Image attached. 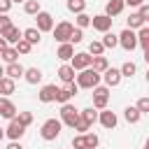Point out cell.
Instances as JSON below:
<instances>
[{"mask_svg": "<svg viewBox=\"0 0 149 149\" xmlns=\"http://www.w3.org/2000/svg\"><path fill=\"white\" fill-rule=\"evenodd\" d=\"M98 84H100V72H95L91 65L79 70V74H77V86L79 88H93Z\"/></svg>", "mask_w": 149, "mask_h": 149, "instance_id": "6da1fadb", "label": "cell"}, {"mask_svg": "<svg viewBox=\"0 0 149 149\" xmlns=\"http://www.w3.org/2000/svg\"><path fill=\"white\" fill-rule=\"evenodd\" d=\"M61 128H63L61 119H47V121L42 123V128H40V135H42V140L51 142V140H56V137L61 135Z\"/></svg>", "mask_w": 149, "mask_h": 149, "instance_id": "7a4b0ae2", "label": "cell"}, {"mask_svg": "<svg viewBox=\"0 0 149 149\" xmlns=\"http://www.w3.org/2000/svg\"><path fill=\"white\" fill-rule=\"evenodd\" d=\"M72 30H74V26H72L70 21H61L58 26H54V28H51V33H54V40H56V42H61V44L70 40Z\"/></svg>", "mask_w": 149, "mask_h": 149, "instance_id": "3957f363", "label": "cell"}, {"mask_svg": "<svg viewBox=\"0 0 149 149\" xmlns=\"http://www.w3.org/2000/svg\"><path fill=\"white\" fill-rule=\"evenodd\" d=\"M77 119H79V109L74 105H70V102H63L61 105V123H65V126L72 128Z\"/></svg>", "mask_w": 149, "mask_h": 149, "instance_id": "277c9868", "label": "cell"}, {"mask_svg": "<svg viewBox=\"0 0 149 149\" xmlns=\"http://www.w3.org/2000/svg\"><path fill=\"white\" fill-rule=\"evenodd\" d=\"M107 100H109V88L107 86H93V107L95 109H105L107 107Z\"/></svg>", "mask_w": 149, "mask_h": 149, "instance_id": "5b68a950", "label": "cell"}, {"mask_svg": "<svg viewBox=\"0 0 149 149\" xmlns=\"http://www.w3.org/2000/svg\"><path fill=\"white\" fill-rule=\"evenodd\" d=\"M91 61H93V56H91L88 51H77V54L70 58V65H72V70H84V68L91 65Z\"/></svg>", "mask_w": 149, "mask_h": 149, "instance_id": "8992f818", "label": "cell"}, {"mask_svg": "<svg viewBox=\"0 0 149 149\" xmlns=\"http://www.w3.org/2000/svg\"><path fill=\"white\" fill-rule=\"evenodd\" d=\"M77 91H79V86H77L74 81H68L63 88L56 91V102H61V105H63V102H70V98H72Z\"/></svg>", "mask_w": 149, "mask_h": 149, "instance_id": "52a82bcc", "label": "cell"}, {"mask_svg": "<svg viewBox=\"0 0 149 149\" xmlns=\"http://www.w3.org/2000/svg\"><path fill=\"white\" fill-rule=\"evenodd\" d=\"M116 37H119V44H121L126 51H133V49L137 47V37H135V33H133L130 28H126V30H123L121 35H116Z\"/></svg>", "mask_w": 149, "mask_h": 149, "instance_id": "ba28073f", "label": "cell"}, {"mask_svg": "<svg viewBox=\"0 0 149 149\" xmlns=\"http://www.w3.org/2000/svg\"><path fill=\"white\" fill-rule=\"evenodd\" d=\"M98 121H100V126H102V128H107V130L116 128V123H119L116 114H114V112H109V109H100V112H98Z\"/></svg>", "mask_w": 149, "mask_h": 149, "instance_id": "9c48e42d", "label": "cell"}, {"mask_svg": "<svg viewBox=\"0 0 149 149\" xmlns=\"http://www.w3.org/2000/svg\"><path fill=\"white\" fill-rule=\"evenodd\" d=\"M35 19H37V30H40V33H47V30L54 28V16H51L49 12H42V9H40V12L35 14Z\"/></svg>", "mask_w": 149, "mask_h": 149, "instance_id": "30bf717a", "label": "cell"}, {"mask_svg": "<svg viewBox=\"0 0 149 149\" xmlns=\"http://www.w3.org/2000/svg\"><path fill=\"white\" fill-rule=\"evenodd\" d=\"M112 16H107V14H98V16H91V26L95 28V30H100V33H107L109 28H112Z\"/></svg>", "mask_w": 149, "mask_h": 149, "instance_id": "8fae6325", "label": "cell"}, {"mask_svg": "<svg viewBox=\"0 0 149 149\" xmlns=\"http://www.w3.org/2000/svg\"><path fill=\"white\" fill-rule=\"evenodd\" d=\"M102 79H105V86H107V88H112V86H119L123 77H121L119 68H107V70L102 72Z\"/></svg>", "mask_w": 149, "mask_h": 149, "instance_id": "7c38bea8", "label": "cell"}, {"mask_svg": "<svg viewBox=\"0 0 149 149\" xmlns=\"http://www.w3.org/2000/svg\"><path fill=\"white\" fill-rule=\"evenodd\" d=\"M23 133H26V126H21L16 119H9V126L5 128V135H7L9 140H21Z\"/></svg>", "mask_w": 149, "mask_h": 149, "instance_id": "4fadbf2b", "label": "cell"}, {"mask_svg": "<svg viewBox=\"0 0 149 149\" xmlns=\"http://www.w3.org/2000/svg\"><path fill=\"white\" fill-rule=\"evenodd\" d=\"M0 116H5V119H14L16 116V105L7 95H0Z\"/></svg>", "mask_w": 149, "mask_h": 149, "instance_id": "5bb4252c", "label": "cell"}, {"mask_svg": "<svg viewBox=\"0 0 149 149\" xmlns=\"http://www.w3.org/2000/svg\"><path fill=\"white\" fill-rule=\"evenodd\" d=\"M56 91H58L56 84H47V86H42L40 93H37L40 102H54V100H56Z\"/></svg>", "mask_w": 149, "mask_h": 149, "instance_id": "9a60e30c", "label": "cell"}, {"mask_svg": "<svg viewBox=\"0 0 149 149\" xmlns=\"http://www.w3.org/2000/svg\"><path fill=\"white\" fill-rule=\"evenodd\" d=\"M21 33H23V30H19V28L12 23L9 28H5V30L0 33V37H5V42H7V44H16V42L21 40Z\"/></svg>", "mask_w": 149, "mask_h": 149, "instance_id": "2e32d148", "label": "cell"}, {"mask_svg": "<svg viewBox=\"0 0 149 149\" xmlns=\"http://www.w3.org/2000/svg\"><path fill=\"white\" fill-rule=\"evenodd\" d=\"M23 70H26V68H23L19 61H16V63H7V68H5V77H9V79L16 81V79L23 77Z\"/></svg>", "mask_w": 149, "mask_h": 149, "instance_id": "e0dca14e", "label": "cell"}, {"mask_svg": "<svg viewBox=\"0 0 149 149\" xmlns=\"http://www.w3.org/2000/svg\"><path fill=\"white\" fill-rule=\"evenodd\" d=\"M123 0H107V5H105V14L107 16H116V14H121L123 12Z\"/></svg>", "mask_w": 149, "mask_h": 149, "instance_id": "ac0fdd59", "label": "cell"}, {"mask_svg": "<svg viewBox=\"0 0 149 149\" xmlns=\"http://www.w3.org/2000/svg\"><path fill=\"white\" fill-rule=\"evenodd\" d=\"M56 56H58L61 61H70V58L74 56V44H70V42H63V44L58 47Z\"/></svg>", "mask_w": 149, "mask_h": 149, "instance_id": "d6986e66", "label": "cell"}, {"mask_svg": "<svg viewBox=\"0 0 149 149\" xmlns=\"http://www.w3.org/2000/svg\"><path fill=\"white\" fill-rule=\"evenodd\" d=\"M58 77H61V81H63V84L74 81V70H72V65H70V63H63V65L58 68Z\"/></svg>", "mask_w": 149, "mask_h": 149, "instance_id": "ffe728a7", "label": "cell"}, {"mask_svg": "<svg viewBox=\"0 0 149 149\" xmlns=\"http://www.w3.org/2000/svg\"><path fill=\"white\" fill-rule=\"evenodd\" d=\"M23 79L28 84H37V81H42V70L40 68H28V70H23Z\"/></svg>", "mask_w": 149, "mask_h": 149, "instance_id": "44dd1931", "label": "cell"}, {"mask_svg": "<svg viewBox=\"0 0 149 149\" xmlns=\"http://www.w3.org/2000/svg\"><path fill=\"white\" fill-rule=\"evenodd\" d=\"M40 35H42V33H40L37 28H26V30L21 33V37H23L26 42H30V44H40V40H42Z\"/></svg>", "mask_w": 149, "mask_h": 149, "instance_id": "7402d4cb", "label": "cell"}, {"mask_svg": "<svg viewBox=\"0 0 149 149\" xmlns=\"http://www.w3.org/2000/svg\"><path fill=\"white\" fill-rule=\"evenodd\" d=\"M137 44L144 49V51H149V28L147 26H142V28H137Z\"/></svg>", "mask_w": 149, "mask_h": 149, "instance_id": "603a6c76", "label": "cell"}, {"mask_svg": "<svg viewBox=\"0 0 149 149\" xmlns=\"http://www.w3.org/2000/svg\"><path fill=\"white\" fill-rule=\"evenodd\" d=\"M14 88H16L14 79H9V77H2V79H0V95H12Z\"/></svg>", "mask_w": 149, "mask_h": 149, "instance_id": "cb8c5ba5", "label": "cell"}, {"mask_svg": "<svg viewBox=\"0 0 149 149\" xmlns=\"http://www.w3.org/2000/svg\"><path fill=\"white\" fill-rule=\"evenodd\" d=\"M91 68H93L95 72H100V74H102V72L109 68V63H107V58H105V56H93V61H91Z\"/></svg>", "mask_w": 149, "mask_h": 149, "instance_id": "d4e9b609", "label": "cell"}, {"mask_svg": "<svg viewBox=\"0 0 149 149\" xmlns=\"http://www.w3.org/2000/svg\"><path fill=\"white\" fill-rule=\"evenodd\" d=\"M79 116L93 126V123L98 121V109H95V107H86V109H81V112H79Z\"/></svg>", "mask_w": 149, "mask_h": 149, "instance_id": "484cf974", "label": "cell"}, {"mask_svg": "<svg viewBox=\"0 0 149 149\" xmlns=\"http://www.w3.org/2000/svg\"><path fill=\"white\" fill-rule=\"evenodd\" d=\"M0 58H2L5 63H16V61H19V54H16V49H14V47H7V49H2Z\"/></svg>", "mask_w": 149, "mask_h": 149, "instance_id": "4316f807", "label": "cell"}, {"mask_svg": "<svg viewBox=\"0 0 149 149\" xmlns=\"http://www.w3.org/2000/svg\"><path fill=\"white\" fill-rule=\"evenodd\" d=\"M119 72H121V77H133V74L137 72V65H135L133 61H126V63L119 68Z\"/></svg>", "mask_w": 149, "mask_h": 149, "instance_id": "83f0119b", "label": "cell"}, {"mask_svg": "<svg viewBox=\"0 0 149 149\" xmlns=\"http://www.w3.org/2000/svg\"><path fill=\"white\" fill-rule=\"evenodd\" d=\"M123 116H126V121H128V123H137L142 114H140V109H137V107H126Z\"/></svg>", "mask_w": 149, "mask_h": 149, "instance_id": "f1b7e54d", "label": "cell"}, {"mask_svg": "<svg viewBox=\"0 0 149 149\" xmlns=\"http://www.w3.org/2000/svg\"><path fill=\"white\" fill-rule=\"evenodd\" d=\"M100 42H102V47H105V49H114V47L119 44V37H116V35H112V33L107 30V33H105V37H102Z\"/></svg>", "mask_w": 149, "mask_h": 149, "instance_id": "f546056e", "label": "cell"}, {"mask_svg": "<svg viewBox=\"0 0 149 149\" xmlns=\"http://www.w3.org/2000/svg\"><path fill=\"white\" fill-rule=\"evenodd\" d=\"M42 7H40V0H26L23 2V12L26 14H37Z\"/></svg>", "mask_w": 149, "mask_h": 149, "instance_id": "4dcf8cb0", "label": "cell"}, {"mask_svg": "<svg viewBox=\"0 0 149 149\" xmlns=\"http://www.w3.org/2000/svg\"><path fill=\"white\" fill-rule=\"evenodd\" d=\"M144 23H147V21H144V19H142V16L137 14V12L128 16V28H130V30H133V28H142Z\"/></svg>", "mask_w": 149, "mask_h": 149, "instance_id": "1f68e13d", "label": "cell"}, {"mask_svg": "<svg viewBox=\"0 0 149 149\" xmlns=\"http://www.w3.org/2000/svg\"><path fill=\"white\" fill-rule=\"evenodd\" d=\"M84 142H86V149H95L98 144H100V140H98V135L95 133H84Z\"/></svg>", "mask_w": 149, "mask_h": 149, "instance_id": "d6a6232c", "label": "cell"}, {"mask_svg": "<svg viewBox=\"0 0 149 149\" xmlns=\"http://www.w3.org/2000/svg\"><path fill=\"white\" fill-rule=\"evenodd\" d=\"M68 9L74 12V14H79V12L86 9V0H68Z\"/></svg>", "mask_w": 149, "mask_h": 149, "instance_id": "836d02e7", "label": "cell"}, {"mask_svg": "<svg viewBox=\"0 0 149 149\" xmlns=\"http://www.w3.org/2000/svg\"><path fill=\"white\" fill-rule=\"evenodd\" d=\"M14 119H16L21 126H26V128L33 123V114H30V112H16V116H14Z\"/></svg>", "mask_w": 149, "mask_h": 149, "instance_id": "e575fe53", "label": "cell"}, {"mask_svg": "<svg viewBox=\"0 0 149 149\" xmlns=\"http://www.w3.org/2000/svg\"><path fill=\"white\" fill-rule=\"evenodd\" d=\"M14 49H16V54H30V49H33V44H30V42H26V40L21 37V40H19V42L14 44Z\"/></svg>", "mask_w": 149, "mask_h": 149, "instance_id": "d590c367", "label": "cell"}, {"mask_svg": "<svg viewBox=\"0 0 149 149\" xmlns=\"http://www.w3.org/2000/svg\"><path fill=\"white\" fill-rule=\"evenodd\" d=\"M72 128H74L77 133H81V135H84V133H88V130H91V123H88V121H84V119L79 116V119L74 121V126H72Z\"/></svg>", "mask_w": 149, "mask_h": 149, "instance_id": "8d00e7d4", "label": "cell"}, {"mask_svg": "<svg viewBox=\"0 0 149 149\" xmlns=\"http://www.w3.org/2000/svg\"><path fill=\"white\" fill-rule=\"evenodd\" d=\"M86 26H91V16H88L86 12H79V14H77V28L84 30Z\"/></svg>", "mask_w": 149, "mask_h": 149, "instance_id": "74e56055", "label": "cell"}, {"mask_svg": "<svg viewBox=\"0 0 149 149\" xmlns=\"http://www.w3.org/2000/svg\"><path fill=\"white\" fill-rule=\"evenodd\" d=\"M102 51H105L102 42H91V44H88V54H91V56H102Z\"/></svg>", "mask_w": 149, "mask_h": 149, "instance_id": "f35d334b", "label": "cell"}, {"mask_svg": "<svg viewBox=\"0 0 149 149\" xmlns=\"http://www.w3.org/2000/svg\"><path fill=\"white\" fill-rule=\"evenodd\" d=\"M81 40H84V33H81V28H74V30H72V35H70V40H68V42H70V44H79V42H81Z\"/></svg>", "mask_w": 149, "mask_h": 149, "instance_id": "ab89813d", "label": "cell"}, {"mask_svg": "<svg viewBox=\"0 0 149 149\" xmlns=\"http://www.w3.org/2000/svg\"><path fill=\"white\" fill-rule=\"evenodd\" d=\"M72 149H86V142H84V135H74L72 137Z\"/></svg>", "mask_w": 149, "mask_h": 149, "instance_id": "60d3db41", "label": "cell"}, {"mask_svg": "<svg viewBox=\"0 0 149 149\" xmlns=\"http://www.w3.org/2000/svg\"><path fill=\"white\" fill-rule=\"evenodd\" d=\"M137 109H140V114H147L149 112V98H140L137 100Z\"/></svg>", "mask_w": 149, "mask_h": 149, "instance_id": "b9f144b4", "label": "cell"}, {"mask_svg": "<svg viewBox=\"0 0 149 149\" xmlns=\"http://www.w3.org/2000/svg\"><path fill=\"white\" fill-rule=\"evenodd\" d=\"M12 26V19L7 16V14H0V33L5 30V28H9Z\"/></svg>", "mask_w": 149, "mask_h": 149, "instance_id": "7bdbcfd3", "label": "cell"}, {"mask_svg": "<svg viewBox=\"0 0 149 149\" xmlns=\"http://www.w3.org/2000/svg\"><path fill=\"white\" fill-rule=\"evenodd\" d=\"M137 14L147 21V19H149V5H147V2H142V5H140V9H137Z\"/></svg>", "mask_w": 149, "mask_h": 149, "instance_id": "ee69618b", "label": "cell"}, {"mask_svg": "<svg viewBox=\"0 0 149 149\" xmlns=\"http://www.w3.org/2000/svg\"><path fill=\"white\" fill-rule=\"evenodd\" d=\"M12 9V0H0V14H7Z\"/></svg>", "mask_w": 149, "mask_h": 149, "instance_id": "f6af8a7d", "label": "cell"}, {"mask_svg": "<svg viewBox=\"0 0 149 149\" xmlns=\"http://www.w3.org/2000/svg\"><path fill=\"white\" fill-rule=\"evenodd\" d=\"M7 149H23V147H21V142H19V140H12V142L7 144Z\"/></svg>", "mask_w": 149, "mask_h": 149, "instance_id": "bcb514c9", "label": "cell"}, {"mask_svg": "<svg viewBox=\"0 0 149 149\" xmlns=\"http://www.w3.org/2000/svg\"><path fill=\"white\" fill-rule=\"evenodd\" d=\"M144 0H123V5H130V7H140Z\"/></svg>", "mask_w": 149, "mask_h": 149, "instance_id": "7dc6e473", "label": "cell"}, {"mask_svg": "<svg viewBox=\"0 0 149 149\" xmlns=\"http://www.w3.org/2000/svg\"><path fill=\"white\" fill-rule=\"evenodd\" d=\"M7 47H9V44L5 42V37H0V54H2V49H7Z\"/></svg>", "mask_w": 149, "mask_h": 149, "instance_id": "c3c4849f", "label": "cell"}, {"mask_svg": "<svg viewBox=\"0 0 149 149\" xmlns=\"http://www.w3.org/2000/svg\"><path fill=\"white\" fill-rule=\"evenodd\" d=\"M2 77H5V68L0 65V79H2Z\"/></svg>", "mask_w": 149, "mask_h": 149, "instance_id": "681fc988", "label": "cell"}, {"mask_svg": "<svg viewBox=\"0 0 149 149\" xmlns=\"http://www.w3.org/2000/svg\"><path fill=\"white\" fill-rule=\"evenodd\" d=\"M2 137H5V128H0V140H2Z\"/></svg>", "mask_w": 149, "mask_h": 149, "instance_id": "f907efd6", "label": "cell"}, {"mask_svg": "<svg viewBox=\"0 0 149 149\" xmlns=\"http://www.w3.org/2000/svg\"><path fill=\"white\" fill-rule=\"evenodd\" d=\"M14 2H26V0H12V5H14Z\"/></svg>", "mask_w": 149, "mask_h": 149, "instance_id": "816d5d0a", "label": "cell"}]
</instances>
